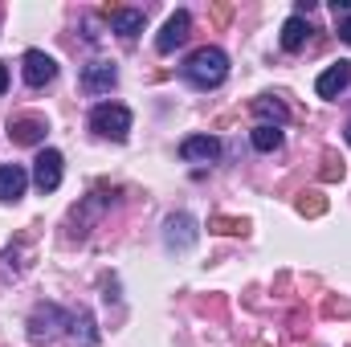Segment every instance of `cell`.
Wrapping results in <instances>:
<instances>
[{
  "instance_id": "18",
  "label": "cell",
  "mask_w": 351,
  "mask_h": 347,
  "mask_svg": "<svg viewBox=\"0 0 351 347\" xmlns=\"http://www.w3.org/2000/svg\"><path fill=\"white\" fill-rule=\"evenodd\" d=\"M208 229H213V233H225V237H245V233H250V221H245V217H213Z\"/></svg>"
},
{
  "instance_id": "4",
  "label": "cell",
  "mask_w": 351,
  "mask_h": 347,
  "mask_svg": "<svg viewBox=\"0 0 351 347\" xmlns=\"http://www.w3.org/2000/svg\"><path fill=\"white\" fill-rule=\"evenodd\" d=\"M196 237H200V225H196L192 213H172V217L164 221V246H168L172 254H188V250L196 246Z\"/></svg>"
},
{
  "instance_id": "9",
  "label": "cell",
  "mask_w": 351,
  "mask_h": 347,
  "mask_svg": "<svg viewBox=\"0 0 351 347\" xmlns=\"http://www.w3.org/2000/svg\"><path fill=\"white\" fill-rule=\"evenodd\" d=\"M188 29H192V16H188L184 8H176L172 16H168V25H164V33L156 37V49H160V53H172V49H180V45L188 41Z\"/></svg>"
},
{
  "instance_id": "21",
  "label": "cell",
  "mask_w": 351,
  "mask_h": 347,
  "mask_svg": "<svg viewBox=\"0 0 351 347\" xmlns=\"http://www.w3.org/2000/svg\"><path fill=\"white\" fill-rule=\"evenodd\" d=\"M323 315L335 319V315H351V298H327L323 302Z\"/></svg>"
},
{
  "instance_id": "13",
  "label": "cell",
  "mask_w": 351,
  "mask_h": 347,
  "mask_svg": "<svg viewBox=\"0 0 351 347\" xmlns=\"http://www.w3.org/2000/svg\"><path fill=\"white\" fill-rule=\"evenodd\" d=\"M29 188V172L21 164H0V200H21Z\"/></svg>"
},
{
  "instance_id": "12",
  "label": "cell",
  "mask_w": 351,
  "mask_h": 347,
  "mask_svg": "<svg viewBox=\"0 0 351 347\" xmlns=\"http://www.w3.org/2000/svg\"><path fill=\"white\" fill-rule=\"evenodd\" d=\"M180 156H184L188 164H208V160L221 156V143H217L213 135H192V139L180 143Z\"/></svg>"
},
{
  "instance_id": "15",
  "label": "cell",
  "mask_w": 351,
  "mask_h": 347,
  "mask_svg": "<svg viewBox=\"0 0 351 347\" xmlns=\"http://www.w3.org/2000/svg\"><path fill=\"white\" fill-rule=\"evenodd\" d=\"M250 110L262 119V127H282V123H286V102H282V98H274V94L254 98V106H250Z\"/></svg>"
},
{
  "instance_id": "3",
  "label": "cell",
  "mask_w": 351,
  "mask_h": 347,
  "mask_svg": "<svg viewBox=\"0 0 351 347\" xmlns=\"http://www.w3.org/2000/svg\"><path fill=\"white\" fill-rule=\"evenodd\" d=\"M90 131L102 135V139H127L131 131V110L123 102H98L90 110Z\"/></svg>"
},
{
  "instance_id": "23",
  "label": "cell",
  "mask_w": 351,
  "mask_h": 347,
  "mask_svg": "<svg viewBox=\"0 0 351 347\" xmlns=\"http://www.w3.org/2000/svg\"><path fill=\"white\" fill-rule=\"evenodd\" d=\"M331 12L335 16H351V0H331Z\"/></svg>"
},
{
  "instance_id": "5",
  "label": "cell",
  "mask_w": 351,
  "mask_h": 347,
  "mask_svg": "<svg viewBox=\"0 0 351 347\" xmlns=\"http://www.w3.org/2000/svg\"><path fill=\"white\" fill-rule=\"evenodd\" d=\"M21 74H25V82L33 90H41L58 78V62H53L45 49H29V53L21 58Z\"/></svg>"
},
{
  "instance_id": "10",
  "label": "cell",
  "mask_w": 351,
  "mask_h": 347,
  "mask_svg": "<svg viewBox=\"0 0 351 347\" xmlns=\"http://www.w3.org/2000/svg\"><path fill=\"white\" fill-rule=\"evenodd\" d=\"M348 86H351V62H335V66H327V70L319 74V82H315L319 98H339Z\"/></svg>"
},
{
  "instance_id": "24",
  "label": "cell",
  "mask_w": 351,
  "mask_h": 347,
  "mask_svg": "<svg viewBox=\"0 0 351 347\" xmlns=\"http://www.w3.org/2000/svg\"><path fill=\"white\" fill-rule=\"evenodd\" d=\"M339 41L351 45V16H339Z\"/></svg>"
},
{
  "instance_id": "1",
  "label": "cell",
  "mask_w": 351,
  "mask_h": 347,
  "mask_svg": "<svg viewBox=\"0 0 351 347\" xmlns=\"http://www.w3.org/2000/svg\"><path fill=\"white\" fill-rule=\"evenodd\" d=\"M184 78H188L196 90H217L225 78H229V53L217 49V45L196 49V53L184 62Z\"/></svg>"
},
{
  "instance_id": "25",
  "label": "cell",
  "mask_w": 351,
  "mask_h": 347,
  "mask_svg": "<svg viewBox=\"0 0 351 347\" xmlns=\"http://www.w3.org/2000/svg\"><path fill=\"white\" fill-rule=\"evenodd\" d=\"M4 90H8V66L0 62V94H4Z\"/></svg>"
},
{
  "instance_id": "2",
  "label": "cell",
  "mask_w": 351,
  "mask_h": 347,
  "mask_svg": "<svg viewBox=\"0 0 351 347\" xmlns=\"http://www.w3.org/2000/svg\"><path fill=\"white\" fill-rule=\"evenodd\" d=\"M70 311H62L58 302H37L33 307V315H29V344H53L66 327H70Z\"/></svg>"
},
{
  "instance_id": "14",
  "label": "cell",
  "mask_w": 351,
  "mask_h": 347,
  "mask_svg": "<svg viewBox=\"0 0 351 347\" xmlns=\"http://www.w3.org/2000/svg\"><path fill=\"white\" fill-rule=\"evenodd\" d=\"M306 37H311V21H306L302 12L282 25V49H286V53H298V49L306 45Z\"/></svg>"
},
{
  "instance_id": "22",
  "label": "cell",
  "mask_w": 351,
  "mask_h": 347,
  "mask_svg": "<svg viewBox=\"0 0 351 347\" xmlns=\"http://www.w3.org/2000/svg\"><path fill=\"white\" fill-rule=\"evenodd\" d=\"M229 16H233V4H225V0H221V4H213V21H217V25H225Z\"/></svg>"
},
{
  "instance_id": "8",
  "label": "cell",
  "mask_w": 351,
  "mask_h": 347,
  "mask_svg": "<svg viewBox=\"0 0 351 347\" xmlns=\"http://www.w3.org/2000/svg\"><path fill=\"white\" fill-rule=\"evenodd\" d=\"M102 16L110 21V29H114L119 37H135V33H143V25H147V12H143V8H119V4H106Z\"/></svg>"
},
{
  "instance_id": "11",
  "label": "cell",
  "mask_w": 351,
  "mask_h": 347,
  "mask_svg": "<svg viewBox=\"0 0 351 347\" xmlns=\"http://www.w3.org/2000/svg\"><path fill=\"white\" fill-rule=\"evenodd\" d=\"M119 82V70H114V62H90L86 70H82V86L90 94H106V90Z\"/></svg>"
},
{
  "instance_id": "20",
  "label": "cell",
  "mask_w": 351,
  "mask_h": 347,
  "mask_svg": "<svg viewBox=\"0 0 351 347\" xmlns=\"http://www.w3.org/2000/svg\"><path fill=\"white\" fill-rule=\"evenodd\" d=\"M343 172H348L343 156H339V152H323V168H319V176L331 184V180H343Z\"/></svg>"
},
{
  "instance_id": "6",
  "label": "cell",
  "mask_w": 351,
  "mask_h": 347,
  "mask_svg": "<svg viewBox=\"0 0 351 347\" xmlns=\"http://www.w3.org/2000/svg\"><path fill=\"white\" fill-rule=\"evenodd\" d=\"M45 131H49V123L37 119V115H12V119H8V139L21 143V147H37V143H45Z\"/></svg>"
},
{
  "instance_id": "26",
  "label": "cell",
  "mask_w": 351,
  "mask_h": 347,
  "mask_svg": "<svg viewBox=\"0 0 351 347\" xmlns=\"http://www.w3.org/2000/svg\"><path fill=\"white\" fill-rule=\"evenodd\" d=\"M348 143H351V123H348Z\"/></svg>"
},
{
  "instance_id": "16",
  "label": "cell",
  "mask_w": 351,
  "mask_h": 347,
  "mask_svg": "<svg viewBox=\"0 0 351 347\" xmlns=\"http://www.w3.org/2000/svg\"><path fill=\"white\" fill-rule=\"evenodd\" d=\"M70 331H74V339L82 347H98V331H94V315H90V311H74Z\"/></svg>"
},
{
  "instance_id": "7",
  "label": "cell",
  "mask_w": 351,
  "mask_h": 347,
  "mask_svg": "<svg viewBox=\"0 0 351 347\" xmlns=\"http://www.w3.org/2000/svg\"><path fill=\"white\" fill-rule=\"evenodd\" d=\"M33 184L41 192H58L62 188V152H53V147L37 152V160H33Z\"/></svg>"
},
{
  "instance_id": "17",
  "label": "cell",
  "mask_w": 351,
  "mask_h": 347,
  "mask_svg": "<svg viewBox=\"0 0 351 347\" xmlns=\"http://www.w3.org/2000/svg\"><path fill=\"white\" fill-rule=\"evenodd\" d=\"M294 208H298L302 217H323V213H327V196H323L319 188H306V192H298Z\"/></svg>"
},
{
  "instance_id": "19",
  "label": "cell",
  "mask_w": 351,
  "mask_h": 347,
  "mask_svg": "<svg viewBox=\"0 0 351 347\" xmlns=\"http://www.w3.org/2000/svg\"><path fill=\"white\" fill-rule=\"evenodd\" d=\"M250 139H254L258 152H278V147H282V127H262V123H258Z\"/></svg>"
},
{
  "instance_id": "27",
  "label": "cell",
  "mask_w": 351,
  "mask_h": 347,
  "mask_svg": "<svg viewBox=\"0 0 351 347\" xmlns=\"http://www.w3.org/2000/svg\"><path fill=\"white\" fill-rule=\"evenodd\" d=\"M250 347H265V344H250Z\"/></svg>"
}]
</instances>
